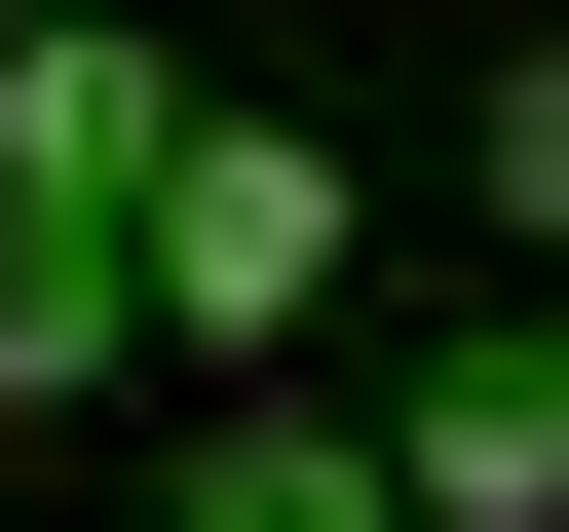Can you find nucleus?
Segmentation results:
<instances>
[{"mask_svg":"<svg viewBox=\"0 0 569 532\" xmlns=\"http://www.w3.org/2000/svg\"><path fill=\"white\" fill-rule=\"evenodd\" d=\"M114 266H152V343H228V381H266V343H305V305H342V152H305V115H190Z\"/></svg>","mask_w":569,"mask_h":532,"instance_id":"f257e3e1","label":"nucleus"},{"mask_svg":"<svg viewBox=\"0 0 569 532\" xmlns=\"http://www.w3.org/2000/svg\"><path fill=\"white\" fill-rule=\"evenodd\" d=\"M152 152H190V39H114V0H0V190H39V228H152Z\"/></svg>","mask_w":569,"mask_h":532,"instance_id":"f03ea898","label":"nucleus"},{"mask_svg":"<svg viewBox=\"0 0 569 532\" xmlns=\"http://www.w3.org/2000/svg\"><path fill=\"white\" fill-rule=\"evenodd\" d=\"M380 456H418V532H569V343H456Z\"/></svg>","mask_w":569,"mask_h":532,"instance_id":"7ed1b4c3","label":"nucleus"},{"mask_svg":"<svg viewBox=\"0 0 569 532\" xmlns=\"http://www.w3.org/2000/svg\"><path fill=\"white\" fill-rule=\"evenodd\" d=\"M190 532H418V456H380V418H266V381H228V456H190Z\"/></svg>","mask_w":569,"mask_h":532,"instance_id":"20e7f679","label":"nucleus"},{"mask_svg":"<svg viewBox=\"0 0 569 532\" xmlns=\"http://www.w3.org/2000/svg\"><path fill=\"white\" fill-rule=\"evenodd\" d=\"M0 381H152V266H114V228H39V190H0Z\"/></svg>","mask_w":569,"mask_h":532,"instance_id":"39448f33","label":"nucleus"},{"mask_svg":"<svg viewBox=\"0 0 569 532\" xmlns=\"http://www.w3.org/2000/svg\"><path fill=\"white\" fill-rule=\"evenodd\" d=\"M493 228H531V266H569V39H531V77H493Z\"/></svg>","mask_w":569,"mask_h":532,"instance_id":"423d86ee","label":"nucleus"}]
</instances>
